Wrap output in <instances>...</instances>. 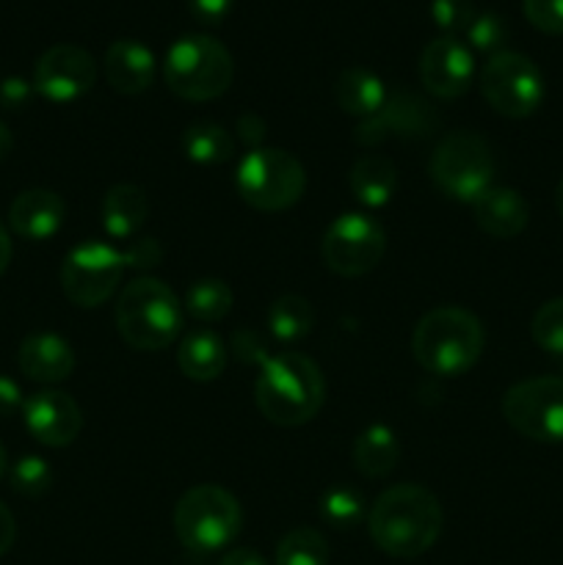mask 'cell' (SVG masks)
<instances>
[{
    "mask_svg": "<svg viewBox=\"0 0 563 565\" xmlns=\"http://www.w3.org/2000/svg\"><path fill=\"white\" fill-rule=\"evenodd\" d=\"M428 174L447 199L472 204L489 191L495 180V152L478 132H447L431 154Z\"/></svg>",
    "mask_w": 563,
    "mask_h": 565,
    "instance_id": "cell-6",
    "label": "cell"
},
{
    "mask_svg": "<svg viewBox=\"0 0 563 565\" xmlns=\"http://www.w3.org/2000/svg\"><path fill=\"white\" fill-rule=\"evenodd\" d=\"M419 81L439 99H456L475 81V53L458 36H436L419 55Z\"/></svg>",
    "mask_w": 563,
    "mask_h": 565,
    "instance_id": "cell-15",
    "label": "cell"
},
{
    "mask_svg": "<svg viewBox=\"0 0 563 565\" xmlns=\"http://www.w3.org/2000/svg\"><path fill=\"white\" fill-rule=\"evenodd\" d=\"M20 406H25V403H22V392L17 381L0 375V417H11Z\"/></svg>",
    "mask_w": 563,
    "mask_h": 565,
    "instance_id": "cell-40",
    "label": "cell"
},
{
    "mask_svg": "<svg viewBox=\"0 0 563 565\" xmlns=\"http://www.w3.org/2000/svg\"><path fill=\"white\" fill-rule=\"evenodd\" d=\"M241 502L221 486H193L174 508V533L191 552H219L237 539Z\"/></svg>",
    "mask_w": 563,
    "mask_h": 565,
    "instance_id": "cell-7",
    "label": "cell"
},
{
    "mask_svg": "<svg viewBox=\"0 0 563 565\" xmlns=\"http://www.w3.org/2000/svg\"><path fill=\"white\" fill-rule=\"evenodd\" d=\"M14 539H17V522H14V513L9 511V508L0 502V555H6V552L14 546Z\"/></svg>",
    "mask_w": 563,
    "mask_h": 565,
    "instance_id": "cell-41",
    "label": "cell"
},
{
    "mask_svg": "<svg viewBox=\"0 0 563 565\" xmlns=\"http://www.w3.org/2000/svg\"><path fill=\"white\" fill-rule=\"evenodd\" d=\"M219 565H268L263 555H257L254 550H232L221 557Z\"/></svg>",
    "mask_w": 563,
    "mask_h": 565,
    "instance_id": "cell-42",
    "label": "cell"
},
{
    "mask_svg": "<svg viewBox=\"0 0 563 565\" xmlns=\"http://www.w3.org/2000/svg\"><path fill=\"white\" fill-rule=\"evenodd\" d=\"M64 199L47 188L22 191L9 207V226L25 241H47L64 226Z\"/></svg>",
    "mask_w": 563,
    "mask_h": 565,
    "instance_id": "cell-18",
    "label": "cell"
},
{
    "mask_svg": "<svg viewBox=\"0 0 563 565\" xmlns=\"http://www.w3.org/2000/svg\"><path fill=\"white\" fill-rule=\"evenodd\" d=\"M180 298L152 276H138L121 290L116 301V329L119 337L136 351H163L182 331Z\"/></svg>",
    "mask_w": 563,
    "mask_h": 565,
    "instance_id": "cell-4",
    "label": "cell"
},
{
    "mask_svg": "<svg viewBox=\"0 0 563 565\" xmlns=\"http://www.w3.org/2000/svg\"><path fill=\"white\" fill-rule=\"evenodd\" d=\"M182 152L199 166H221L235 154V138L215 121H196L182 132Z\"/></svg>",
    "mask_w": 563,
    "mask_h": 565,
    "instance_id": "cell-26",
    "label": "cell"
},
{
    "mask_svg": "<svg viewBox=\"0 0 563 565\" xmlns=\"http://www.w3.org/2000/svg\"><path fill=\"white\" fill-rule=\"evenodd\" d=\"M401 445L395 430L386 425H370L353 441V467L364 478H386L397 467Z\"/></svg>",
    "mask_w": 563,
    "mask_h": 565,
    "instance_id": "cell-25",
    "label": "cell"
},
{
    "mask_svg": "<svg viewBox=\"0 0 563 565\" xmlns=\"http://www.w3.org/2000/svg\"><path fill=\"white\" fill-rule=\"evenodd\" d=\"M368 530L384 555L412 561L425 555L439 539L442 505L423 486H392L370 508Z\"/></svg>",
    "mask_w": 563,
    "mask_h": 565,
    "instance_id": "cell-1",
    "label": "cell"
},
{
    "mask_svg": "<svg viewBox=\"0 0 563 565\" xmlns=\"http://www.w3.org/2000/svg\"><path fill=\"white\" fill-rule=\"evenodd\" d=\"M11 147H14V138H11L9 127H6L3 121H0V163H3V160L9 158Z\"/></svg>",
    "mask_w": 563,
    "mask_h": 565,
    "instance_id": "cell-44",
    "label": "cell"
},
{
    "mask_svg": "<svg viewBox=\"0 0 563 565\" xmlns=\"http://www.w3.org/2000/svg\"><path fill=\"white\" fill-rule=\"evenodd\" d=\"M555 207H557V213H561V218H563V177H561V182H557V188H555Z\"/></svg>",
    "mask_w": 563,
    "mask_h": 565,
    "instance_id": "cell-45",
    "label": "cell"
},
{
    "mask_svg": "<svg viewBox=\"0 0 563 565\" xmlns=\"http://www.w3.org/2000/svg\"><path fill=\"white\" fill-rule=\"evenodd\" d=\"M254 401L268 423L296 428L320 412L326 401V381L318 364L304 353H276L263 359Z\"/></svg>",
    "mask_w": 563,
    "mask_h": 565,
    "instance_id": "cell-2",
    "label": "cell"
},
{
    "mask_svg": "<svg viewBox=\"0 0 563 565\" xmlns=\"http://www.w3.org/2000/svg\"><path fill=\"white\" fill-rule=\"evenodd\" d=\"M475 224L486 232V235L497 237V241H511V237L522 235L524 226L530 221V207L524 196L513 188H495L491 185L478 202H472Z\"/></svg>",
    "mask_w": 563,
    "mask_h": 565,
    "instance_id": "cell-20",
    "label": "cell"
},
{
    "mask_svg": "<svg viewBox=\"0 0 563 565\" xmlns=\"http://www.w3.org/2000/svg\"><path fill=\"white\" fill-rule=\"evenodd\" d=\"M334 97L337 105L348 116H357V119L364 121L379 114L390 94H386V86L375 72L364 70V66H351V70H342L340 77H337Z\"/></svg>",
    "mask_w": 563,
    "mask_h": 565,
    "instance_id": "cell-24",
    "label": "cell"
},
{
    "mask_svg": "<svg viewBox=\"0 0 563 565\" xmlns=\"http://www.w3.org/2000/svg\"><path fill=\"white\" fill-rule=\"evenodd\" d=\"M6 475V450H3V445H0V478H3Z\"/></svg>",
    "mask_w": 563,
    "mask_h": 565,
    "instance_id": "cell-46",
    "label": "cell"
},
{
    "mask_svg": "<svg viewBox=\"0 0 563 565\" xmlns=\"http://www.w3.org/2000/svg\"><path fill=\"white\" fill-rule=\"evenodd\" d=\"M439 127V114L431 108L428 99L412 92H392L379 114L359 121L357 141L362 147H379L392 138H425Z\"/></svg>",
    "mask_w": 563,
    "mask_h": 565,
    "instance_id": "cell-14",
    "label": "cell"
},
{
    "mask_svg": "<svg viewBox=\"0 0 563 565\" xmlns=\"http://www.w3.org/2000/svg\"><path fill=\"white\" fill-rule=\"evenodd\" d=\"M530 334L541 351L563 356V298L541 303L539 312L533 315V323H530Z\"/></svg>",
    "mask_w": 563,
    "mask_h": 565,
    "instance_id": "cell-31",
    "label": "cell"
},
{
    "mask_svg": "<svg viewBox=\"0 0 563 565\" xmlns=\"http://www.w3.org/2000/svg\"><path fill=\"white\" fill-rule=\"evenodd\" d=\"M315 312L307 298L301 296H282L270 303L268 309V329L279 342L296 345L312 331Z\"/></svg>",
    "mask_w": 563,
    "mask_h": 565,
    "instance_id": "cell-27",
    "label": "cell"
},
{
    "mask_svg": "<svg viewBox=\"0 0 563 565\" xmlns=\"http://www.w3.org/2000/svg\"><path fill=\"white\" fill-rule=\"evenodd\" d=\"M235 185L248 207L259 213H279L304 196L307 171L290 152L259 147L241 160Z\"/></svg>",
    "mask_w": 563,
    "mask_h": 565,
    "instance_id": "cell-8",
    "label": "cell"
},
{
    "mask_svg": "<svg viewBox=\"0 0 563 565\" xmlns=\"http://www.w3.org/2000/svg\"><path fill=\"white\" fill-rule=\"evenodd\" d=\"M329 563V544L312 527L290 530L276 546V565H326Z\"/></svg>",
    "mask_w": 563,
    "mask_h": 565,
    "instance_id": "cell-29",
    "label": "cell"
},
{
    "mask_svg": "<svg viewBox=\"0 0 563 565\" xmlns=\"http://www.w3.org/2000/svg\"><path fill=\"white\" fill-rule=\"evenodd\" d=\"M522 11L541 33L563 36V0H522Z\"/></svg>",
    "mask_w": 563,
    "mask_h": 565,
    "instance_id": "cell-35",
    "label": "cell"
},
{
    "mask_svg": "<svg viewBox=\"0 0 563 565\" xmlns=\"http://www.w3.org/2000/svg\"><path fill=\"white\" fill-rule=\"evenodd\" d=\"M484 345V326L461 307L431 309L412 334V353L419 367L442 379L469 373L478 364Z\"/></svg>",
    "mask_w": 563,
    "mask_h": 565,
    "instance_id": "cell-3",
    "label": "cell"
},
{
    "mask_svg": "<svg viewBox=\"0 0 563 565\" xmlns=\"http://www.w3.org/2000/svg\"><path fill=\"white\" fill-rule=\"evenodd\" d=\"M177 364L191 381H215L226 367V345L215 331L196 329L182 337L177 348Z\"/></svg>",
    "mask_w": 563,
    "mask_h": 565,
    "instance_id": "cell-23",
    "label": "cell"
},
{
    "mask_svg": "<svg viewBox=\"0 0 563 565\" xmlns=\"http://www.w3.org/2000/svg\"><path fill=\"white\" fill-rule=\"evenodd\" d=\"M125 270V252H116L99 241L81 243L61 265V290L75 307L94 309L114 296Z\"/></svg>",
    "mask_w": 563,
    "mask_h": 565,
    "instance_id": "cell-11",
    "label": "cell"
},
{
    "mask_svg": "<svg viewBox=\"0 0 563 565\" xmlns=\"http://www.w3.org/2000/svg\"><path fill=\"white\" fill-rule=\"evenodd\" d=\"M235 61L219 39L208 33H188L169 47L163 61V81L188 103H210L232 86Z\"/></svg>",
    "mask_w": 563,
    "mask_h": 565,
    "instance_id": "cell-5",
    "label": "cell"
},
{
    "mask_svg": "<svg viewBox=\"0 0 563 565\" xmlns=\"http://www.w3.org/2000/svg\"><path fill=\"white\" fill-rule=\"evenodd\" d=\"M348 185L359 204L370 210L386 207L395 196L397 171L395 163L384 154H362L348 174Z\"/></svg>",
    "mask_w": 563,
    "mask_h": 565,
    "instance_id": "cell-21",
    "label": "cell"
},
{
    "mask_svg": "<svg viewBox=\"0 0 563 565\" xmlns=\"http://www.w3.org/2000/svg\"><path fill=\"white\" fill-rule=\"evenodd\" d=\"M11 263V237L9 232H6L3 221H0V276H3V270L9 268Z\"/></svg>",
    "mask_w": 563,
    "mask_h": 565,
    "instance_id": "cell-43",
    "label": "cell"
},
{
    "mask_svg": "<svg viewBox=\"0 0 563 565\" xmlns=\"http://www.w3.org/2000/svg\"><path fill=\"white\" fill-rule=\"evenodd\" d=\"M33 86L22 77H9V81L0 83V105L9 110H20L25 108V103L31 99Z\"/></svg>",
    "mask_w": 563,
    "mask_h": 565,
    "instance_id": "cell-37",
    "label": "cell"
},
{
    "mask_svg": "<svg viewBox=\"0 0 563 565\" xmlns=\"http://www.w3.org/2000/svg\"><path fill=\"white\" fill-rule=\"evenodd\" d=\"M127 268H149L160 263V246L155 241H138L125 252Z\"/></svg>",
    "mask_w": 563,
    "mask_h": 565,
    "instance_id": "cell-38",
    "label": "cell"
},
{
    "mask_svg": "<svg viewBox=\"0 0 563 565\" xmlns=\"http://www.w3.org/2000/svg\"><path fill=\"white\" fill-rule=\"evenodd\" d=\"M480 94L500 116L528 119L544 103V75L528 55L502 50L480 70Z\"/></svg>",
    "mask_w": 563,
    "mask_h": 565,
    "instance_id": "cell-9",
    "label": "cell"
},
{
    "mask_svg": "<svg viewBox=\"0 0 563 565\" xmlns=\"http://www.w3.org/2000/svg\"><path fill=\"white\" fill-rule=\"evenodd\" d=\"M232 287L224 279H199L188 287L182 309L199 323H219L232 312Z\"/></svg>",
    "mask_w": 563,
    "mask_h": 565,
    "instance_id": "cell-28",
    "label": "cell"
},
{
    "mask_svg": "<svg viewBox=\"0 0 563 565\" xmlns=\"http://www.w3.org/2000/svg\"><path fill=\"white\" fill-rule=\"evenodd\" d=\"M386 252V235L370 215L346 213L326 230L320 254L326 268L337 276H364L381 263Z\"/></svg>",
    "mask_w": 563,
    "mask_h": 565,
    "instance_id": "cell-12",
    "label": "cell"
},
{
    "mask_svg": "<svg viewBox=\"0 0 563 565\" xmlns=\"http://www.w3.org/2000/svg\"><path fill=\"white\" fill-rule=\"evenodd\" d=\"M53 486V469L44 458L25 456L11 467V489L20 497H42Z\"/></svg>",
    "mask_w": 563,
    "mask_h": 565,
    "instance_id": "cell-33",
    "label": "cell"
},
{
    "mask_svg": "<svg viewBox=\"0 0 563 565\" xmlns=\"http://www.w3.org/2000/svg\"><path fill=\"white\" fill-rule=\"evenodd\" d=\"M475 0H431V20L442 36H458L475 20Z\"/></svg>",
    "mask_w": 563,
    "mask_h": 565,
    "instance_id": "cell-34",
    "label": "cell"
},
{
    "mask_svg": "<svg viewBox=\"0 0 563 565\" xmlns=\"http://www.w3.org/2000/svg\"><path fill=\"white\" fill-rule=\"evenodd\" d=\"M25 428L44 447H66L81 436L83 414L66 392H36L22 406Z\"/></svg>",
    "mask_w": 563,
    "mask_h": 565,
    "instance_id": "cell-16",
    "label": "cell"
},
{
    "mask_svg": "<svg viewBox=\"0 0 563 565\" xmlns=\"http://www.w3.org/2000/svg\"><path fill=\"white\" fill-rule=\"evenodd\" d=\"M97 83V61L77 44H53L33 66V88L50 103H75Z\"/></svg>",
    "mask_w": 563,
    "mask_h": 565,
    "instance_id": "cell-13",
    "label": "cell"
},
{
    "mask_svg": "<svg viewBox=\"0 0 563 565\" xmlns=\"http://www.w3.org/2000/svg\"><path fill=\"white\" fill-rule=\"evenodd\" d=\"M320 516L334 530L357 527L364 516V500L351 486H334L320 497Z\"/></svg>",
    "mask_w": 563,
    "mask_h": 565,
    "instance_id": "cell-30",
    "label": "cell"
},
{
    "mask_svg": "<svg viewBox=\"0 0 563 565\" xmlns=\"http://www.w3.org/2000/svg\"><path fill=\"white\" fill-rule=\"evenodd\" d=\"M149 218V199L138 185H114L103 199V226L114 241H130Z\"/></svg>",
    "mask_w": 563,
    "mask_h": 565,
    "instance_id": "cell-22",
    "label": "cell"
},
{
    "mask_svg": "<svg viewBox=\"0 0 563 565\" xmlns=\"http://www.w3.org/2000/svg\"><path fill=\"white\" fill-rule=\"evenodd\" d=\"M17 364L25 373V379L36 384H59L66 381L75 370V351L70 342L50 331H36L25 337L17 351Z\"/></svg>",
    "mask_w": 563,
    "mask_h": 565,
    "instance_id": "cell-17",
    "label": "cell"
},
{
    "mask_svg": "<svg viewBox=\"0 0 563 565\" xmlns=\"http://www.w3.org/2000/svg\"><path fill=\"white\" fill-rule=\"evenodd\" d=\"M237 136H241V141L246 143V147L259 149L265 136V121L254 114L241 116V119H237Z\"/></svg>",
    "mask_w": 563,
    "mask_h": 565,
    "instance_id": "cell-39",
    "label": "cell"
},
{
    "mask_svg": "<svg viewBox=\"0 0 563 565\" xmlns=\"http://www.w3.org/2000/svg\"><path fill=\"white\" fill-rule=\"evenodd\" d=\"M464 33H467V47L472 53H502V47L508 42L506 20L500 14H495V11H480V14H475V20L469 22V28Z\"/></svg>",
    "mask_w": 563,
    "mask_h": 565,
    "instance_id": "cell-32",
    "label": "cell"
},
{
    "mask_svg": "<svg viewBox=\"0 0 563 565\" xmlns=\"http://www.w3.org/2000/svg\"><path fill=\"white\" fill-rule=\"evenodd\" d=\"M502 417L524 439L541 445L563 441V379L539 375L519 381L502 397Z\"/></svg>",
    "mask_w": 563,
    "mask_h": 565,
    "instance_id": "cell-10",
    "label": "cell"
},
{
    "mask_svg": "<svg viewBox=\"0 0 563 565\" xmlns=\"http://www.w3.org/2000/svg\"><path fill=\"white\" fill-rule=\"evenodd\" d=\"M188 11L193 14V20L202 22V25H219L230 17L235 0H185Z\"/></svg>",
    "mask_w": 563,
    "mask_h": 565,
    "instance_id": "cell-36",
    "label": "cell"
},
{
    "mask_svg": "<svg viewBox=\"0 0 563 565\" xmlns=\"http://www.w3.org/2000/svg\"><path fill=\"white\" fill-rule=\"evenodd\" d=\"M105 77L110 88L127 97L144 94L155 81V55L138 39H116L105 50Z\"/></svg>",
    "mask_w": 563,
    "mask_h": 565,
    "instance_id": "cell-19",
    "label": "cell"
}]
</instances>
